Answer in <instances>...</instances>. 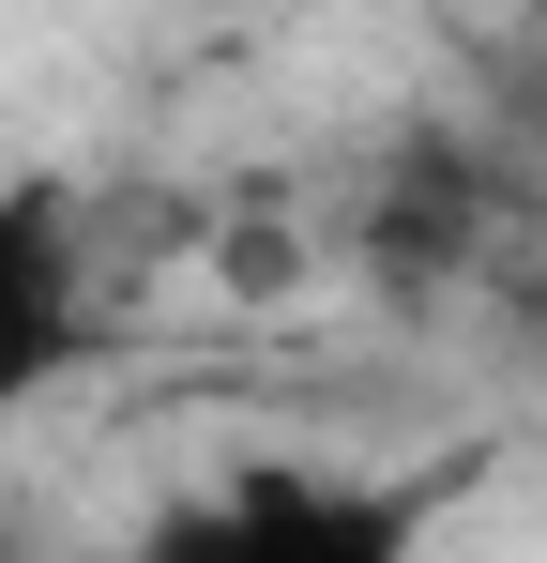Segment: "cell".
Wrapping results in <instances>:
<instances>
[{
    "mask_svg": "<svg viewBox=\"0 0 547 563\" xmlns=\"http://www.w3.org/2000/svg\"><path fill=\"white\" fill-rule=\"evenodd\" d=\"M107 563H426V503L380 487V472L244 457L213 487H182L168 518H137Z\"/></svg>",
    "mask_w": 547,
    "mask_h": 563,
    "instance_id": "6da1fadb",
    "label": "cell"
},
{
    "mask_svg": "<svg viewBox=\"0 0 547 563\" xmlns=\"http://www.w3.org/2000/svg\"><path fill=\"white\" fill-rule=\"evenodd\" d=\"M91 366V229L62 184H0V427Z\"/></svg>",
    "mask_w": 547,
    "mask_h": 563,
    "instance_id": "7a4b0ae2",
    "label": "cell"
}]
</instances>
